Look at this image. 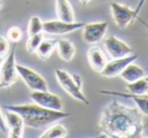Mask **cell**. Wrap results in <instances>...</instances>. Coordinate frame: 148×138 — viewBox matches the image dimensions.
I'll return each mask as SVG.
<instances>
[{"instance_id":"1","label":"cell","mask_w":148,"mask_h":138,"mask_svg":"<svg viewBox=\"0 0 148 138\" xmlns=\"http://www.w3.org/2000/svg\"><path fill=\"white\" fill-rule=\"evenodd\" d=\"M99 134L106 138H138L144 131L143 115L136 107L113 100L103 109L99 121Z\"/></svg>"},{"instance_id":"2","label":"cell","mask_w":148,"mask_h":138,"mask_svg":"<svg viewBox=\"0 0 148 138\" xmlns=\"http://www.w3.org/2000/svg\"><path fill=\"white\" fill-rule=\"evenodd\" d=\"M4 110L16 112L21 116L25 125L33 129H41L62 119L70 117L65 111H54L46 109L38 104H23V105H6Z\"/></svg>"},{"instance_id":"3","label":"cell","mask_w":148,"mask_h":138,"mask_svg":"<svg viewBox=\"0 0 148 138\" xmlns=\"http://www.w3.org/2000/svg\"><path fill=\"white\" fill-rule=\"evenodd\" d=\"M55 76L60 87L74 100L89 106V101L82 91V77L79 74H70L63 68H57Z\"/></svg>"},{"instance_id":"4","label":"cell","mask_w":148,"mask_h":138,"mask_svg":"<svg viewBox=\"0 0 148 138\" xmlns=\"http://www.w3.org/2000/svg\"><path fill=\"white\" fill-rule=\"evenodd\" d=\"M146 0H140L139 4L135 9H132L130 6L125 4H121L119 2L113 1L110 4L112 17H113L115 25L119 29L124 30L128 27L135 19H138L141 8L143 7V4Z\"/></svg>"},{"instance_id":"5","label":"cell","mask_w":148,"mask_h":138,"mask_svg":"<svg viewBox=\"0 0 148 138\" xmlns=\"http://www.w3.org/2000/svg\"><path fill=\"white\" fill-rule=\"evenodd\" d=\"M16 61H15V46L8 53L6 59L3 60L0 66V84L3 87H9L17 80Z\"/></svg>"},{"instance_id":"6","label":"cell","mask_w":148,"mask_h":138,"mask_svg":"<svg viewBox=\"0 0 148 138\" xmlns=\"http://www.w3.org/2000/svg\"><path fill=\"white\" fill-rule=\"evenodd\" d=\"M16 70L18 76L32 91L48 89V83L46 79L34 69L16 63Z\"/></svg>"},{"instance_id":"7","label":"cell","mask_w":148,"mask_h":138,"mask_svg":"<svg viewBox=\"0 0 148 138\" xmlns=\"http://www.w3.org/2000/svg\"><path fill=\"white\" fill-rule=\"evenodd\" d=\"M84 25L85 23H81V21L67 23L60 19H54V21H44L43 32L52 36H64L78 30H82Z\"/></svg>"},{"instance_id":"8","label":"cell","mask_w":148,"mask_h":138,"mask_svg":"<svg viewBox=\"0 0 148 138\" xmlns=\"http://www.w3.org/2000/svg\"><path fill=\"white\" fill-rule=\"evenodd\" d=\"M31 100L34 103L38 104L41 107L46 109L54 110V111H63L64 103L63 100L59 95H55L53 93H50L49 91H34L29 95Z\"/></svg>"},{"instance_id":"9","label":"cell","mask_w":148,"mask_h":138,"mask_svg":"<svg viewBox=\"0 0 148 138\" xmlns=\"http://www.w3.org/2000/svg\"><path fill=\"white\" fill-rule=\"evenodd\" d=\"M109 23L106 21L85 23L82 27V40L89 45L99 44L107 35Z\"/></svg>"},{"instance_id":"10","label":"cell","mask_w":148,"mask_h":138,"mask_svg":"<svg viewBox=\"0 0 148 138\" xmlns=\"http://www.w3.org/2000/svg\"><path fill=\"white\" fill-rule=\"evenodd\" d=\"M138 59L137 54H131L129 56L122 58H115V59L108 61L105 68L99 72V74L106 78H113L116 76H120L122 71L125 69V67L128 64L135 62Z\"/></svg>"},{"instance_id":"11","label":"cell","mask_w":148,"mask_h":138,"mask_svg":"<svg viewBox=\"0 0 148 138\" xmlns=\"http://www.w3.org/2000/svg\"><path fill=\"white\" fill-rule=\"evenodd\" d=\"M103 46L113 59L115 58H122L133 54V49L126 43L125 41L119 39L116 36L112 35L103 40Z\"/></svg>"},{"instance_id":"12","label":"cell","mask_w":148,"mask_h":138,"mask_svg":"<svg viewBox=\"0 0 148 138\" xmlns=\"http://www.w3.org/2000/svg\"><path fill=\"white\" fill-rule=\"evenodd\" d=\"M4 118L7 126V136L9 138L23 137L25 125L21 116L16 112L5 110Z\"/></svg>"},{"instance_id":"13","label":"cell","mask_w":148,"mask_h":138,"mask_svg":"<svg viewBox=\"0 0 148 138\" xmlns=\"http://www.w3.org/2000/svg\"><path fill=\"white\" fill-rule=\"evenodd\" d=\"M101 95H116V97H125V99H130L135 103L136 108L140 111L142 115L148 116V97L147 95H132L129 93H121V91H108V89H101L99 91Z\"/></svg>"},{"instance_id":"14","label":"cell","mask_w":148,"mask_h":138,"mask_svg":"<svg viewBox=\"0 0 148 138\" xmlns=\"http://www.w3.org/2000/svg\"><path fill=\"white\" fill-rule=\"evenodd\" d=\"M87 61L89 66L92 68V70L99 73L105 68L108 62V58L101 48L92 46L87 51Z\"/></svg>"},{"instance_id":"15","label":"cell","mask_w":148,"mask_h":138,"mask_svg":"<svg viewBox=\"0 0 148 138\" xmlns=\"http://www.w3.org/2000/svg\"><path fill=\"white\" fill-rule=\"evenodd\" d=\"M58 56L64 62H70L73 60L74 56L76 54V48L71 41L67 39L57 40L56 44Z\"/></svg>"},{"instance_id":"16","label":"cell","mask_w":148,"mask_h":138,"mask_svg":"<svg viewBox=\"0 0 148 138\" xmlns=\"http://www.w3.org/2000/svg\"><path fill=\"white\" fill-rule=\"evenodd\" d=\"M56 14L58 19L67 23L75 21V14H74L73 7L69 0H56Z\"/></svg>"},{"instance_id":"17","label":"cell","mask_w":148,"mask_h":138,"mask_svg":"<svg viewBox=\"0 0 148 138\" xmlns=\"http://www.w3.org/2000/svg\"><path fill=\"white\" fill-rule=\"evenodd\" d=\"M144 76H145V70L141 66L135 64V62L128 64L125 67V69L120 74V77L127 83L133 82V81H136L140 78H143Z\"/></svg>"},{"instance_id":"18","label":"cell","mask_w":148,"mask_h":138,"mask_svg":"<svg viewBox=\"0 0 148 138\" xmlns=\"http://www.w3.org/2000/svg\"><path fill=\"white\" fill-rule=\"evenodd\" d=\"M56 44L57 40L55 39H45L44 38L40 43L39 47L36 50V55L41 60H47L52 56L53 52L56 49Z\"/></svg>"},{"instance_id":"19","label":"cell","mask_w":148,"mask_h":138,"mask_svg":"<svg viewBox=\"0 0 148 138\" xmlns=\"http://www.w3.org/2000/svg\"><path fill=\"white\" fill-rule=\"evenodd\" d=\"M68 131L65 126L59 123H53L47 127V129L40 135V138H66Z\"/></svg>"},{"instance_id":"20","label":"cell","mask_w":148,"mask_h":138,"mask_svg":"<svg viewBox=\"0 0 148 138\" xmlns=\"http://www.w3.org/2000/svg\"><path fill=\"white\" fill-rule=\"evenodd\" d=\"M128 93L132 95H144L146 93V91L148 89V81L145 79V76L143 78H140L133 82L127 83Z\"/></svg>"},{"instance_id":"21","label":"cell","mask_w":148,"mask_h":138,"mask_svg":"<svg viewBox=\"0 0 148 138\" xmlns=\"http://www.w3.org/2000/svg\"><path fill=\"white\" fill-rule=\"evenodd\" d=\"M43 33V21L39 16H32L27 25V35L34 36Z\"/></svg>"},{"instance_id":"22","label":"cell","mask_w":148,"mask_h":138,"mask_svg":"<svg viewBox=\"0 0 148 138\" xmlns=\"http://www.w3.org/2000/svg\"><path fill=\"white\" fill-rule=\"evenodd\" d=\"M43 39H44L43 33L37 34V35H34V36H29L27 41V46H25L27 51L29 52V54H34L36 52V50H37V48L39 47L40 43H41Z\"/></svg>"},{"instance_id":"23","label":"cell","mask_w":148,"mask_h":138,"mask_svg":"<svg viewBox=\"0 0 148 138\" xmlns=\"http://www.w3.org/2000/svg\"><path fill=\"white\" fill-rule=\"evenodd\" d=\"M6 38L9 42L12 43H17L21 40L23 38V31L21 27H11L10 29L7 31Z\"/></svg>"},{"instance_id":"24","label":"cell","mask_w":148,"mask_h":138,"mask_svg":"<svg viewBox=\"0 0 148 138\" xmlns=\"http://www.w3.org/2000/svg\"><path fill=\"white\" fill-rule=\"evenodd\" d=\"M9 49H10V45L7 38L0 35V56L5 57L9 53Z\"/></svg>"},{"instance_id":"25","label":"cell","mask_w":148,"mask_h":138,"mask_svg":"<svg viewBox=\"0 0 148 138\" xmlns=\"http://www.w3.org/2000/svg\"><path fill=\"white\" fill-rule=\"evenodd\" d=\"M0 131L4 134H7V126L5 122L4 114L2 113V110L0 108Z\"/></svg>"},{"instance_id":"26","label":"cell","mask_w":148,"mask_h":138,"mask_svg":"<svg viewBox=\"0 0 148 138\" xmlns=\"http://www.w3.org/2000/svg\"><path fill=\"white\" fill-rule=\"evenodd\" d=\"M90 1H91V0H79V2H80L81 4L83 5V6H86V5L88 4Z\"/></svg>"},{"instance_id":"27","label":"cell","mask_w":148,"mask_h":138,"mask_svg":"<svg viewBox=\"0 0 148 138\" xmlns=\"http://www.w3.org/2000/svg\"><path fill=\"white\" fill-rule=\"evenodd\" d=\"M2 62H3V57H1V56H0V66H1Z\"/></svg>"},{"instance_id":"28","label":"cell","mask_w":148,"mask_h":138,"mask_svg":"<svg viewBox=\"0 0 148 138\" xmlns=\"http://www.w3.org/2000/svg\"><path fill=\"white\" fill-rule=\"evenodd\" d=\"M1 7H2V0H0V9H1Z\"/></svg>"},{"instance_id":"29","label":"cell","mask_w":148,"mask_h":138,"mask_svg":"<svg viewBox=\"0 0 148 138\" xmlns=\"http://www.w3.org/2000/svg\"><path fill=\"white\" fill-rule=\"evenodd\" d=\"M145 95H147V97H148V89H147V91H146V93H145Z\"/></svg>"},{"instance_id":"30","label":"cell","mask_w":148,"mask_h":138,"mask_svg":"<svg viewBox=\"0 0 148 138\" xmlns=\"http://www.w3.org/2000/svg\"><path fill=\"white\" fill-rule=\"evenodd\" d=\"M145 79H146V80L148 81V76H145Z\"/></svg>"},{"instance_id":"31","label":"cell","mask_w":148,"mask_h":138,"mask_svg":"<svg viewBox=\"0 0 148 138\" xmlns=\"http://www.w3.org/2000/svg\"><path fill=\"white\" fill-rule=\"evenodd\" d=\"M2 87H2V85H1V84H0V89H2Z\"/></svg>"},{"instance_id":"32","label":"cell","mask_w":148,"mask_h":138,"mask_svg":"<svg viewBox=\"0 0 148 138\" xmlns=\"http://www.w3.org/2000/svg\"><path fill=\"white\" fill-rule=\"evenodd\" d=\"M144 25H146V27H148V25H146V23H144Z\"/></svg>"}]
</instances>
